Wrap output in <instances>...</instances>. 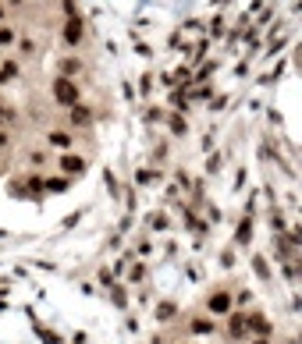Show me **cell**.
Wrapping results in <instances>:
<instances>
[{"instance_id":"obj_1","label":"cell","mask_w":302,"mask_h":344,"mask_svg":"<svg viewBox=\"0 0 302 344\" xmlns=\"http://www.w3.org/2000/svg\"><path fill=\"white\" fill-rule=\"evenodd\" d=\"M54 100H57V103H64V107H75V103H78V85L72 82V78H64V75H61V78L54 82Z\"/></svg>"},{"instance_id":"obj_2","label":"cell","mask_w":302,"mask_h":344,"mask_svg":"<svg viewBox=\"0 0 302 344\" xmlns=\"http://www.w3.org/2000/svg\"><path fill=\"white\" fill-rule=\"evenodd\" d=\"M245 330H252V334L267 337V334H270V320H263L260 312H256V316H245Z\"/></svg>"},{"instance_id":"obj_3","label":"cell","mask_w":302,"mask_h":344,"mask_svg":"<svg viewBox=\"0 0 302 344\" xmlns=\"http://www.w3.org/2000/svg\"><path fill=\"white\" fill-rule=\"evenodd\" d=\"M227 334L238 341V337L245 334V316H235V312H231V316H227Z\"/></svg>"},{"instance_id":"obj_4","label":"cell","mask_w":302,"mask_h":344,"mask_svg":"<svg viewBox=\"0 0 302 344\" xmlns=\"http://www.w3.org/2000/svg\"><path fill=\"white\" fill-rule=\"evenodd\" d=\"M61 170H64V174H82L85 163H82L78 156H64V160H61Z\"/></svg>"},{"instance_id":"obj_5","label":"cell","mask_w":302,"mask_h":344,"mask_svg":"<svg viewBox=\"0 0 302 344\" xmlns=\"http://www.w3.org/2000/svg\"><path fill=\"white\" fill-rule=\"evenodd\" d=\"M231 309V298H227L224 291H217L214 298H210V312H227Z\"/></svg>"},{"instance_id":"obj_6","label":"cell","mask_w":302,"mask_h":344,"mask_svg":"<svg viewBox=\"0 0 302 344\" xmlns=\"http://www.w3.org/2000/svg\"><path fill=\"white\" fill-rule=\"evenodd\" d=\"M64 39H68V43H78V39H82V21H78V18H72V21L64 25Z\"/></svg>"},{"instance_id":"obj_7","label":"cell","mask_w":302,"mask_h":344,"mask_svg":"<svg viewBox=\"0 0 302 344\" xmlns=\"http://www.w3.org/2000/svg\"><path fill=\"white\" fill-rule=\"evenodd\" d=\"M72 121H75V125H89V110H85V107H72Z\"/></svg>"},{"instance_id":"obj_8","label":"cell","mask_w":302,"mask_h":344,"mask_svg":"<svg viewBox=\"0 0 302 344\" xmlns=\"http://www.w3.org/2000/svg\"><path fill=\"white\" fill-rule=\"evenodd\" d=\"M14 75H18V64L11 61V64H4V68H0V82H7V78H14Z\"/></svg>"},{"instance_id":"obj_9","label":"cell","mask_w":302,"mask_h":344,"mask_svg":"<svg viewBox=\"0 0 302 344\" xmlns=\"http://www.w3.org/2000/svg\"><path fill=\"white\" fill-rule=\"evenodd\" d=\"M50 142H54V145H61V149H68V145H72V138L61 135V132H54V135H50Z\"/></svg>"},{"instance_id":"obj_10","label":"cell","mask_w":302,"mask_h":344,"mask_svg":"<svg viewBox=\"0 0 302 344\" xmlns=\"http://www.w3.org/2000/svg\"><path fill=\"white\" fill-rule=\"evenodd\" d=\"M192 330H196V334H210V320H196Z\"/></svg>"},{"instance_id":"obj_11","label":"cell","mask_w":302,"mask_h":344,"mask_svg":"<svg viewBox=\"0 0 302 344\" xmlns=\"http://www.w3.org/2000/svg\"><path fill=\"white\" fill-rule=\"evenodd\" d=\"M7 43H14V32H11V29H4V25H0V46H7Z\"/></svg>"},{"instance_id":"obj_12","label":"cell","mask_w":302,"mask_h":344,"mask_svg":"<svg viewBox=\"0 0 302 344\" xmlns=\"http://www.w3.org/2000/svg\"><path fill=\"white\" fill-rule=\"evenodd\" d=\"M61 71H64V78H68V75H75V71H78V61H64V64H61Z\"/></svg>"},{"instance_id":"obj_13","label":"cell","mask_w":302,"mask_h":344,"mask_svg":"<svg viewBox=\"0 0 302 344\" xmlns=\"http://www.w3.org/2000/svg\"><path fill=\"white\" fill-rule=\"evenodd\" d=\"M7 117H11V114H7V110H4V107H0V125H4V121H7Z\"/></svg>"},{"instance_id":"obj_14","label":"cell","mask_w":302,"mask_h":344,"mask_svg":"<svg viewBox=\"0 0 302 344\" xmlns=\"http://www.w3.org/2000/svg\"><path fill=\"white\" fill-rule=\"evenodd\" d=\"M252 344H270V341H267V337H260V341H252Z\"/></svg>"},{"instance_id":"obj_15","label":"cell","mask_w":302,"mask_h":344,"mask_svg":"<svg viewBox=\"0 0 302 344\" xmlns=\"http://www.w3.org/2000/svg\"><path fill=\"white\" fill-rule=\"evenodd\" d=\"M0 18H4V7H0Z\"/></svg>"},{"instance_id":"obj_16","label":"cell","mask_w":302,"mask_h":344,"mask_svg":"<svg viewBox=\"0 0 302 344\" xmlns=\"http://www.w3.org/2000/svg\"><path fill=\"white\" fill-rule=\"evenodd\" d=\"M0 142H4V135H0Z\"/></svg>"}]
</instances>
